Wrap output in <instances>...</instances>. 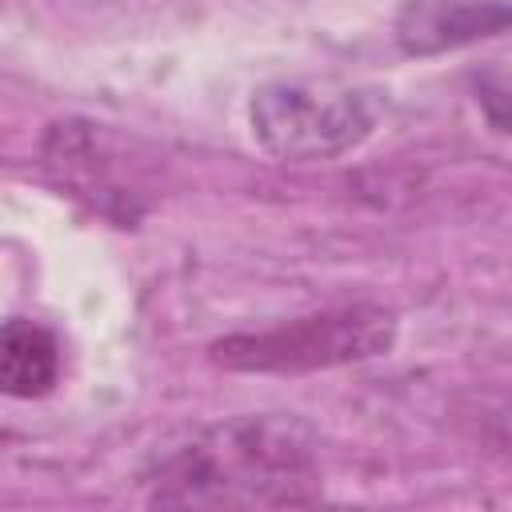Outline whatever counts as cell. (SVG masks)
I'll use <instances>...</instances> for the list:
<instances>
[{
    "label": "cell",
    "mask_w": 512,
    "mask_h": 512,
    "mask_svg": "<svg viewBox=\"0 0 512 512\" xmlns=\"http://www.w3.org/2000/svg\"><path fill=\"white\" fill-rule=\"evenodd\" d=\"M248 124L272 160L312 164L364 144L376 128V100L332 80H272L252 92Z\"/></svg>",
    "instance_id": "cell-3"
},
{
    "label": "cell",
    "mask_w": 512,
    "mask_h": 512,
    "mask_svg": "<svg viewBox=\"0 0 512 512\" xmlns=\"http://www.w3.org/2000/svg\"><path fill=\"white\" fill-rule=\"evenodd\" d=\"M0 440H4V432H0Z\"/></svg>",
    "instance_id": "cell-6"
},
{
    "label": "cell",
    "mask_w": 512,
    "mask_h": 512,
    "mask_svg": "<svg viewBox=\"0 0 512 512\" xmlns=\"http://www.w3.org/2000/svg\"><path fill=\"white\" fill-rule=\"evenodd\" d=\"M396 344V312L384 304H340L256 332L212 340L208 356L232 372H324L384 356Z\"/></svg>",
    "instance_id": "cell-2"
},
{
    "label": "cell",
    "mask_w": 512,
    "mask_h": 512,
    "mask_svg": "<svg viewBox=\"0 0 512 512\" xmlns=\"http://www.w3.org/2000/svg\"><path fill=\"white\" fill-rule=\"evenodd\" d=\"M64 376L60 336L28 316L0 324V392L12 400H40Z\"/></svg>",
    "instance_id": "cell-5"
},
{
    "label": "cell",
    "mask_w": 512,
    "mask_h": 512,
    "mask_svg": "<svg viewBox=\"0 0 512 512\" xmlns=\"http://www.w3.org/2000/svg\"><path fill=\"white\" fill-rule=\"evenodd\" d=\"M508 28L504 0H404L392 36L408 56H436L448 48L500 36Z\"/></svg>",
    "instance_id": "cell-4"
},
{
    "label": "cell",
    "mask_w": 512,
    "mask_h": 512,
    "mask_svg": "<svg viewBox=\"0 0 512 512\" xmlns=\"http://www.w3.org/2000/svg\"><path fill=\"white\" fill-rule=\"evenodd\" d=\"M152 508H300L324 496L320 436L296 412H240L160 444L140 468Z\"/></svg>",
    "instance_id": "cell-1"
}]
</instances>
